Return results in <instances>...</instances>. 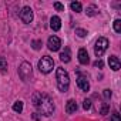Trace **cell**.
<instances>
[{"label": "cell", "instance_id": "cell-15", "mask_svg": "<svg viewBox=\"0 0 121 121\" xmlns=\"http://www.w3.org/2000/svg\"><path fill=\"white\" fill-rule=\"evenodd\" d=\"M86 14H87V16H90V17L97 16V14H98V9H97V6H94V4L87 6V9H86Z\"/></svg>", "mask_w": 121, "mask_h": 121}, {"label": "cell", "instance_id": "cell-27", "mask_svg": "<svg viewBox=\"0 0 121 121\" xmlns=\"http://www.w3.org/2000/svg\"><path fill=\"white\" fill-rule=\"evenodd\" d=\"M33 118H34V120H40V117H39L37 114H34V115H33Z\"/></svg>", "mask_w": 121, "mask_h": 121}, {"label": "cell", "instance_id": "cell-4", "mask_svg": "<svg viewBox=\"0 0 121 121\" xmlns=\"http://www.w3.org/2000/svg\"><path fill=\"white\" fill-rule=\"evenodd\" d=\"M19 76H20V78L24 83H27V81L31 80V77H33V69H31V64L29 61H23L20 64V67H19Z\"/></svg>", "mask_w": 121, "mask_h": 121}, {"label": "cell", "instance_id": "cell-17", "mask_svg": "<svg viewBox=\"0 0 121 121\" xmlns=\"http://www.w3.org/2000/svg\"><path fill=\"white\" fill-rule=\"evenodd\" d=\"M0 71L2 73L7 71V60L4 58V56H0Z\"/></svg>", "mask_w": 121, "mask_h": 121}, {"label": "cell", "instance_id": "cell-20", "mask_svg": "<svg viewBox=\"0 0 121 121\" xmlns=\"http://www.w3.org/2000/svg\"><path fill=\"white\" fill-rule=\"evenodd\" d=\"M114 31L115 33H121V20L120 19L114 20Z\"/></svg>", "mask_w": 121, "mask_h": 121}, {"label": "cell", "instance_id": "cell-24", "mask_svg": "<svg viewBox=\"0 0 121 121\" xmlns=\"http://www.w3.org/2000/svg\"><path fill=\"white\" fill-rule=\"evenodd\" d=\"M54 9H56V10H58V12H64V6H63L61 3H58V2H56V3H54Z\"/></svg>", "mask_w": 121, "mask_h": 121}, {"label": "cell", "instance_id": "cell-1", "mask_svg": "<svg viewBox=\"0 0 121 121\" xmlns=\"http://www.w3.org/2000/svg\"><path fill=\"white\" fill-rule=\"evenodd\" d=\"M31 101H33V105L39 110L40 114L48 117V115H51L54 112V101L51 100L50 95L41 94V93H36V94H33Z\"/></svg>", "mask_w": 121, "mask_h": 121}, {"label": "cell", "instance_id": "cell-22", "mask_svg": "<svg viewBox=\"0 0 121 121\" xmlns=\"http://www.w3.org/2000/svg\"><path fill=\"white\" fill-rule=\"evenodd\" d=\"M83 108L87 111V110H90L91 108V100H88V98H86L84 101H83Z\"/></svg>", "mask_w": 121, "mask_h": 121}, {"label": "cell", "instance_id": "cell-14", "mask_svg": "<svg viewBox=\"0 0 121 121\" xmlns=\"http://www.w3.org/2000/svg\"><path fill=\"white\" fill-rule=\"evenodd\" d=\"M97 110H98V112H100L101 115H105V114H108V111H110V104H108V103H100L98 107H97Z\"/></svg>", "mask_w": 121, "mask_h": 121}, {"label": "cell", "instance_id": "cell-13", "mask_svg": "<svg viewBox=\"0 0 121 121\" xmlns=\"http://www.w3.org/2000/svg\"><path fill=\"white\" fill-rule=\"evenodd\" d=\"M77 108H78V105H77V103H76L74 100H69V101H67V104H66V112H67V114L76 112Z\"/></svg>", "mask_w": 121, "mask_h": 121}, {"label": "cell", "instance_id": "cell-2", "mask_svg": "<svg viewBox=\"0 0 121 121\" xmlns=\"http://www.w3.org/2000/svg\"><path fill=\"white\" fill-rule=\"evenodd\" d=\"M56 80H57V88L61 91V93H66L69 90V86H70V76L69 73L63 69V67H58L56 70Z\"/></svg>", "mask_w": 121, "mask_h": 121}, {"label": "cell", "instance_id": "cell-26", "mask_svg": "<svg viewBox=\"0 0 121 121\" xmlns=\"http://www.w3.org/2000/svg\"><path fill=\"white\" fill-rule=\"evenodd\" d=\"M103 66H104V63H103V60L101 58H98L97 61H94V67H98V69H103Z\"/></svg>", "mask_w": 121, "mask_h": 121}, {"label": "cell", "instance_id": "cell-19", "mask_svg": "<svg viewBox=\"0 0 121 121\" xmlns=\"http://www.w3.org/2000/svg\"><path fill=\"white\" fill-rule=\"evenodd\" d=\"M31 47H33V50H40L43 47V41L41 40H33L31 41Z\"/></svg>", "mask_w": 121, "mask_h": 121}, {"label": "cell", "instance_id": "cell-9", "mask_svg": "<svg viewBox=\"0 0 121 121\" xmlns=\"http://www.w3.org/2000/svg\"><path fill=\"white\" fill-rule=\"evenodd\" d=\"M108 64H110V69L114 70V71H118L121 69V63H120V60L117 56H110L108 58Z\"/></svg>", "mask_w": 121, "mask_h": 121}, {"label": "cell", "instance_id": "cell-6", "mask_svg": "<svg viewBox=\"0 0 121 121\" xmlns=\"http://www.w3.org/2000/svg\"><path fill=\"white\" fill-rule=\"evenodd\" d=\"M20 19H22V22L24 24H30L33 22V10H31V7L24 6L22 9V12H20Z\"/></svg>", "mask_w": 121, "mask_h": 121}, {"label": "cell", "instance_id": "cell-12", "mask_svg": "<svg viewBox=\"0 0 121 121\" xmlns=\"http://www.w3.org/2000/svg\"><path fill=\"white\" fill-rule=\"evenodd\" d=\"M60 60H61L63 63H70L71 60V51L69 47H64V50L60 53Z\"/></svg>", "mask_w": 121, "mask_h": 121}, {"label": "cell", "instance_id": "cell-18", "mask_svg": "<svg viewBox=\"0 0 121 121\" xmlns=\"http://www.w3.org/2000/svg\"><path fill=\"white\" fill-rule=\"evenodd\" d=\"M13 111L20 114V112L23 111V101H20V100H19V101H16V103L13 104Z\"/></svg>", "mask_w": 121, "mask_h": 121}, {"label": "cell", "instance_id": "cell-7", "mask_svg": "<svg viewBox=\"0 0 121 121\" xmlns=\"http://www.w3.org/2000/svg\"><path fill=\"white\" fill-rule=\"evenodd\" d=\"M47 47L50 51H58L60 47H61V40H60L57 36H50L47 40Z\"/></svg>", "mask_w": 121, "mask_h": 121}, {"label": "cell", "instance_id": "cell-21", "mask_svg": "<svg viewBox=\"0 0 121 121\" xmlns=\"http://www.w3.org/2000/svg\"><path fill=\"white\" fill-rule=\"evenodd\" d=\"M76 34L83 39V37H86L88 33H87V30H84V29H76Z\"/></svg>", "mask_w": 121, "mask_h": 121}, {"label": "cell", "instance_id": "cell-11", "mask_svg": "<svg viewBox=\"0 0 121 121\" xmlns=\"http://www.w3.org/2000/svg\"><path fill=\"white\" fill-rule=\"evenodd\" d=\"M50 27L53 31H58L60 29H61V19H60L58 16H53L50 19Z\"/></svg>", "mask_w": 121, "mask_h": 121}, {"label": "cell", "instance_id": "cell-8", "mask_svg": "<svg viewBox=\"0 0 121 121\" xmlns=\"http://www.w3.org/2000/svg\"><path fill=\"white\" fill-rule=\"evenodd\" d=\"M77 86L83 91H88L90 90V81H88V78L86 76L80 74V73H78V77H77Z\"/></svg>", "mask_w": 121, "mask_h": 121}, {"label": "cell", "instance_id": "cell-10", "mask_svg": "<svg viewBox=\"0 0 121 121\" xmlns=\"http://www.w3.org/2000/svg\"><path fill=\"white\" fill-rule=\"evenodd\" d=\"M78 61H80V64H88L90 63L88 51L86 48H80L78 50Z\"/></svg>", "mask_w": 121, "mask_h": 121}, {"label": "cell", "instance_id": "cell-23", "mask_svg": "<svg viewBox=\"0 0 121 121\" xmlns=\"http://www.w3.org/2000/svg\"><path fill=\"white\" fill-rule=\"evenodd\" d=\"M111 121H121V118H120V112H118V111H114V112L111 114Z\"/></svg>", "mask_w": 121, "mask_h": 121}, {"label": "cell", "instance_id": "cell-5", "mask_svg": "<svg viewBox=\"0 0 121 121\" xmlns=\"http://www.w3.org/2000/svg\"><path fill=\"white\" fill-rule=\"evenodd\" d=\"M107 48H108V40H107L105 37H98V40L95 41V46H94V53H95V56L100 58V57L105 53Z\"/></svg>", "mask_w": 121, "mask_h": 121}, {"label": "cell", "instance_id": "cell-25", "mask_svg": "<svg viewBox=\"0 0 121 121\" xmlns=\"http://www.w3.org/2000/svg\"><path fill=\"white\" fill-rule=\"evenodd\" d=\"M103 95H104V98H111V90H108V88H105L104 91H103Z\"/></svg>", "mask_w": 121, "mask_h": 121}, {"label": "cell", "instance_id": "cell-3", "mask_svg": "<svg viewBox=\"0 0 121 121\" xmlns=\"http://www.w3.org/2000/svg\"><path fill=\"white\" fill-rule=\"evenodd\" d=\"M53 69H54V60L50 56H43L39 60V70L43 74H48Z\"/></svg>", "mask_w": 121, "mask_h": 121}, {"label": "cell", "instance_id": "cell-16", "mask_svg": "<svg viewBox=\"0 0 121 121\" xmlns=\"http://www.w3.org/2000/svg\"><path fill=\"white\" fill-rule=\"evenodd\" d=\"M70 7H71V10L76 12V13H80V12L83 10V6H81L80 2H71V3H70Z\"/></svg>", "mask_w": 121, "mask_h": 121}]
</instances>
